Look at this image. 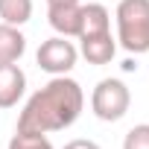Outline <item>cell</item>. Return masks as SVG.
<instances>
[{
    "label": "cell",
    "mask_w": 149,
    "mask_h": 149,
    "mask_svg": "<svg viewBox=\"0 0 149 149\" xmlns=\"http://www.w3.org/2000/svg\"><path fill=\"white\" fill-rule=\"evenodd\" d=\"M123 149H149V123H137L126 132Z\"/></svg>",
    "instance_id": "7c38bea8"
},
{
    "label": "cell",
    "mask_w": 149,
    "mask_h": 149,
    "mask_svg": "<svg viewBox=\"0 0 149 149\" xmlns=\"http://www.w3.org/2000/svg\"><path fill=\"white\" fill-rule=\"evenodd\" d=\"M79 56L88 61V64H108L114 56H117V38L108 32H97V35H82L79 38Z\"/></svg>",
    "instance_id": "8992f818"
},
{
    "label": "cell",
    "mask_w": 149,
    "mask_h": 149,
    "mask_svg": "<svg viewBox=\"0 0 149 149\" xmlns=\"http://www.w3.org/2000/svg\"><path fill=\"white\" fill-rule=\"evenodd\" d=\"M111 29V12L102 6V3H82V26H79V35H97V32H108Z\"/></svg>",
    "instance_id": "9c48e42d"
},
{
    "label": "cell",
    "mask_w": 149,
    "mask_h": 149,
    "mask_svg": "<svg viewBox=\"0 0 149 149\" xmlns=\"http://www.w3.org/2000/svg\"><path fill=\"white\" fill-rule=\"evenodd\" d=\"M6 149H56L47 134H29V132H15Z\"/></svg>",
    "instance_id": "8fae6325"
},
{
    "label": "cell",
    "mask_w": 149,
    "mask_h": 149,
    "mask_svg": "<svg viewBox=\"0 0 149 149\" xmlns=\"http://www.w3.org/2000/svg\"><path fill=\"white\" fill-rule=\"evenodd\" d=\"M64 3H82V0H47V6H64Z\"/></svg>",
    "instance_id": "5bb4252c"
},
{
    "label": "cell",
    "mask_w": 149,
    "mask_h": 149,
    "mask_svg": "<svg viewBox=\"0 0 149 149\" xmlns=\"http://www.w3.org/2000/svg\"><path fill=\"white\" fill-rule=\"evenodd\" d=\"M26 94V73L21 70L18 61L0 64V108H15L21 97Z\"/></svg>",
    "instance_id": "5b68a950"
},
{
    "label": "cell",
    "mask_w": 149,
    "mask_h": 149,
    "mask_svg": "<svg viewBox=\"0 0 149 149\" xmlns=\"http://www.w3.org/2000/svg\"><path fill=\"white\" fill-rule=\"evenodd\" d=\"M61 149H102L97 140H88V137H76V140H67Z\"/></svg>",
    "instance_id": "4fadbf2b"
},
{
    "label": "cell",
    "mask_w": 149,
    "mask_h": 149,
    "mask_svg": "<svg viewBox=\"0 0 149 149\" xmlns=\"http://www.w3.org/2000/svg\"><path fill=\"white\" fill-rule=\"evenodd\" d=\"M85 108V91L76 79L70 76H53L44 88H38L24 111L18 114L15 132H29V134H50V132H64L82 117Z\"/></svg>",
    "instance_id": "6da1fadb"
},
{
    "label": "cell",
    "mask_w": 149,
    "mask_h": 149,
    "mask_svg": "<svg viewBox=\"0 0 149 149\" xmlns=\"http://www.w3.org/2000/svg\"><path fill=\"white\" fill-rule=\"evenodd\" d=\"M117 47L132 56L149 53V0H120L114 9Z\"/></svg>",
    "instance_id": "7a4b0ae2"
},
{
    "label": "cell",
    "mask_w": 149,
    "mask_h": 149,
    "mask_svg": "<svg viewBox=\"0 0 149 149\" xmlns=\"http://www.w3.org/2000/svg\"><path fill=\"white\" fill-rule=\"evenodd\" d=\"M129 108H132V91L123 79H114V76L100 79L97 88L91 91V111L102 123L123 120L129 114Z\"/></svg>",
    "instance_id": "3957f363"
},
{
    "label": "cell",
    "mask_w": 149,
    "mask_h": 149,
    "mask_svg": "<svg viewBox=\"0 0 149 149\" xmlns=\"http://www.w3.org/2000/svg\"><path fill=\"white\" fill-rule=\"evenodd\" d=\"M32 18V0H0V21L24 26Z\"/></svg>",
    "instance_id": "30bf717a"
},
{
    "label": "cell",
    "mask_w": 149,
    "mask_h": 149,
    "mask_svg": "<svg viewBox=\"0 0 149 149\" xmlns=\"http://www.w3.org/2000/svg\"><path fill=\"white\" fill-rule=\"evenodd\" d=\"M24 53H26V35L21 32V26L0 21V64L21 61Z\"/></svg>",
    "instance_id": "ba28073f"
},
{
    "label": "cell",
    "mask_w": 149,
    "mask_h": 149,
    "mask_svg": "<svg viewBox=\"0 0 149 149\" xmlns=\"http://www.w3.org/2000/svg\"><path fill=\"white\" fill-rule=\"evenodd\" d=\"M76 58H79V50L70 38L64 35H53L47 41H41L38 53H35V61L44 73L50 76H67V73L76 67Z\"/></svg>",
    "instance_id": "277c9868"
},
{
    "label": "cell",
    "mask_w": 149,
    "mask_h": 149,
    "mask_svg": "<svg viewBox=\"0 0 149 149\" xmlns=\"http://www.w3.org/2000/svg\"><path fill=\"white\" fill-rule=\"evenodd\" d=\"M47 18H50V26L56 29V35L76 38L79 35V26H82V3L47 6Z\"/></svg>",
    "instance_id": "52a82bcc"
}]
</instances>
